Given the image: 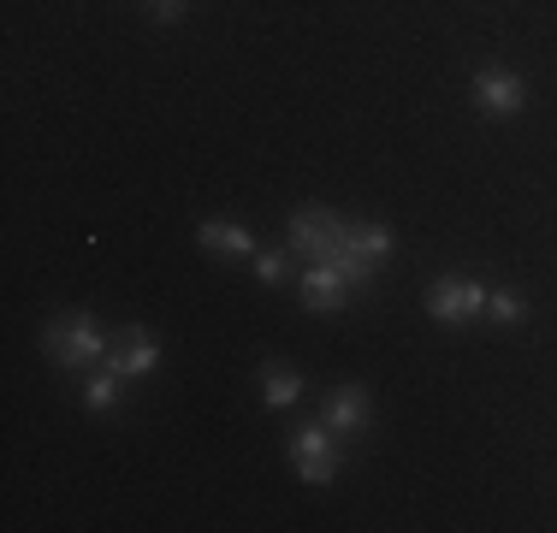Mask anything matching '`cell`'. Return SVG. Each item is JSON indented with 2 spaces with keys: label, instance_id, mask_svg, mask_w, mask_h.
<instances>
[{
  "label": "cell",
  "instance_id": "cell-1",
  "mask_svg": "<svg viewBox=\"0 0 557 533\" xmlns=\"http://www.w3.org/2000/svg\"><path fill=\"white\" fill-rule=\"evenodd\" d=\"M108 338L113 332H101V320L89 309H65V314L48 320L42 350H48V362H60V368H96L101 356H108Z\"/></svg>",
  "mask_w": 557,
  "mask_h": 533
},
{
  "label": "cell",
  "instance_id": "cell-2",
  "mask_svg": "<svg viewBox=\"0 0 557 533\" xmlns=\"http://www.w3.org/2000/svg\"><path fill=\"white\" fill-rule=\"evenodd\" d=\"M392 244H397V237H392L386 220H350V225H344V244L333 249V266L350 278L356 290H368V285H374V273H380V261L392 256Z\"/></svg>",
  "mask_w": 557,
  "mask_h": 533
},
{
  "label": "cell",
  "instance_id": "cell-3",
  "mask_svg": "<svg viewBox=\"0 0 557 533\" xmlns=\"http://www.w3.org/2000/svg\"><path fill=\"white\" fill-rule=\"evenodd\" d=\"M290 462H297V480H302V486H333L338 469H344L338 433H333L326 421L297 426V438H290Z\"/></svg>",
  "mask_w": 557,
  "mask_h": 533
},
{
  "label": "cell",
  "instance_id": "cell-4",
  "mask_svg": "<svg viewBox=\"0 0 557 533\" xmlns=\"http://www.w3.org/2000/svg\"><path fill=\"white\" fill-rule=\"evenodd\" d=\"M344 213L333 208H297L290 213V225H285V237H290V256H302V261H333V249L344 244Z\"/></svg>",
  "mask_w": 557,
  "mask_h": 533
},
{
  "label": "cell",
  "instance_id": "cell-5",
  "mask_svg": "<svg viewBox=\"0 0 557 533\" xmlns=\"http://www.w3.org/2000/svg\"><path fill=\"white\" fill-rule=\"evenodd\" d=\"M486 290H493V285H481V278L445 273V278H433V285H428V314L440 320V326H469V320L486 314Z\"/></svg>",
  "mask_w": 557,
  "mask_h": 533
},
{
  "label": "cell",
  "instance_id": "cell-6",
  "mask_svg": "<svg viewBox=\"0 0 557 533\" xmlns=\"http://www.w3.org/2000/svg\"><path fill=\"white\" fill-rule=\"evenodd\" d=\"M101 362H108L119 380H143V373L161 368V344H154L149 326H125L108 338V356H101Z\"/></svg>",
  "mask_w": 557,
  "mask_h": 533
},
{
  "label": "cell",
  "instance_id": "cell-7",
  "mask_svg": "<svg viewBox=\"0 0 557 533\" xmlns=\"http://www.w3.org/2000/svg\"><path fill=\"white\" fill-rule=\"evenodd\" d=\"M474 107H481L486 119H516L528 107V84L516 72H504V65H486V72H474Z\"/></svg>",
  "mask_w": 557,
  "mask_h": 533
},
{
  "label": "cell",
  "instance_id": "cell-8",
  "mask_svg": "<svg viewBox=\"0 0 557 533\" xmlns=\"http://www.w3.org/2000/svg\"><path fill=\"white\" fill-rule=\"evenodd\" d=\"M297 297H302V309H309V314H338L344 302L356 297V285L338 273L333 261H309V273L297 278Z\"/></svg>",
  "mask_w": 557,
  "mask_h": 533
},
{
  "label": "cell",
  "instance_id": "cell-9",
  "mask_svg": "<svg viewBox=\"0 0 557 533\" xmlns=\"http://www.w3.org/2000/svg\"><path fill=\"white\" fill-rule=\"evenodd\" d=\"M321 421L333 426L338 438L368 433V421H374V397H368V385H333V397H326Z\"/></svg>",
  "mask_w": 557,
  "mask_h": 533
},
{
  "label": "cell",
  "instance_id": "cell-10",
  "mask_svg": "<svg viewBox=\"0 0 557 533\" xmlns=\"http://www.w3.org/2000/svg\"><path fill=\"white\" fill-rule=\"evenodd\" d=\"M196 244L208 249V256H256V232H249L244 220H202L196 225Z\"/></svg>",
  "mask_w": 557,
  "mask_h": 533
},
{
  "label": "cell",
  "instance_id": "cell-11",
  "mask_svg": "<svg viewBox=\"0 0 557 533\" xmlns=\"http://www.w3.org/2000/svg\"><path fill=\"white\" fill-rule=\"evenodd\" d=\"M297 397H302V373L290 362H268V368H261V404H268V409H290Z\"/></svg>",
  "mask_w": 557,
  "mask_h": 533
},
{
  "label": "cell",
  "instance_id": "cell-12",
  "mask_svg": "<svg viewBox=\"0 0 557 533\" xmlns=\"http://www.w3.org/2000/svg\"><path fill=\"white\" fill-rule=\"evenodd\" d=\"M125 385H131V380H119L108 362H96V368H89V380H84V409H89V416H108Z\"/></svg>",
  "mask_w": 557,
  "mask_h": 533
},
{
  "label": "cell",
  "instance_id": "cell-13",
  "mask_svg": "<svg viewBox=\"0 0 557 533\" xmlns=\"http://www.w3.org/2000/svg\"><path fill=\"white\" fill-rule=\"evenodd\" d=\"M486 320H498V326H522L528 302L516 297V290H486Z\"/></svg>",
  "mask_w": 557,
  "mask_h": 533
},
{
  "label": "cell",
  "instance_id": "cell-14",
  "mask_svg": "<svg viewBox=\"0 0 557 533\" xmlns=\"http://www.w3.org/2000/svg\"><path fill=\"white\" fill-rule=\"evenodd\" d=\"M256 273H261V285H285L290 261L278 256V249H256Z\"/></svg>",
  "mask_w": 557,
  "mask_h": 533
},
{
  "label": "cell",
  "instance_id": "cell-15",
  "mask_svg": "<svg viewBox=\"0 0 557 533\" xmlns=\"http://www.w3.org/2000/svg\"><path fill=\"white\" fill-rule=\"evenodd\" d=\"M184 12H190V0H149V18H161V24H178Z\"/></svg>",
  "mask_w": 557,
  "mask_h": 533
}]
</instances>
